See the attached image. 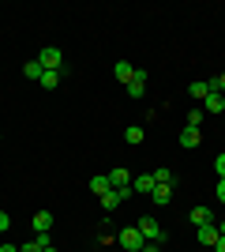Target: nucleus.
I'll use <instances>...</instances> for the list:
<instances>
[{"label": "nucleus", "instance_id": "nucleus-1", "mask_svg": "<svg viewBox=\"0 0 225 252\" xmlns=\"http://www.w3.org/2000/svg\"><path fill=\"white\" fill-rule=\"evenodd\" d=\"M117 245H120L124 252H139L143 245H147V237L139 233V226H124V230L117 233Z\"/></svg>", "mask_w": 225, "mask_h": 252}, {"label": "nucleus", "instance_id": "nucleus-2", "mask_svg": "<svg viewBox=\"0 0 225 252\" xmlns=\"http://www.w3.org/2000/svg\"><path fill=\"white\" fill-rule=\"evenodd\" d=\"M135 226H139V233H143V237H147L150 245H161V237H165V230H161V222L154 219V215H143V219L135 222Z\"/></svg>", "mask_w": 225, "mask_h": 252}, {"label": "nucleus", "instance_id": "nucleus-3", "mask_svg": "<svg viewBox=\"0 0 225 252\" xmlns=\"http://www.w3.org/2000/svg\"><path fill=\"white\" fill-rule=\"evenodd\" d=\"M38 64H42L45 72H64V53L56 49V45H45V49L38 53Z\"/></svg>", "mask_w": 225, "mask_h": 252}, {"label": "nucleus", "instance_id": "nucleus-4", "mask_svg": "<svg viewBox=\"0 0 225 252\" xmlns=\"http://www.w3.org/2000/svg\"><path fill=\"white\" fill-rule=\"evenodd\" d=\"M199 143H203V132H199V128H192V125H184V132H180V147H184V151H195Z\"/></svg>", "mask_w": 225, "mask_h": 252}, {"label": "nucleus", "instance_id": "nucleus-5", "mask_svg": "<svg viewBox=\"0 0 225 252\" xmlns=\"http://www.w3.org/2000/svg\"><path fill=\"white\" fill-rule=\"evenodd\" d=\"M109 185H113L117 192H128V189H131V173H128L124 166H117L113 173H109Z\"/></svg>", "mask_w": 225, "mask_h": 252}, {"label": "nucleus", "instance_id": "nucleus-6", "mask_svg": "<svg viewBox=\"0 0 225 252\" xmlns=\"http://www.w3.org/2000/svg\"><path fill=\"white\" fill-rule=\"evenodd\" d=\"M128 196H131V189H128V192H117V189H113V192H105V196H101V207H105L109 215H113V211H117L120 203L128 200Z\"/></svg>", "mask_w": 225, "mask_h": 252}, {"label": "nucleus", "instance_id": "nucleus-7", "mask_svg": "<svg viewBox=\"0 0 225 252\" xmlns=\"http://www.w3.org/2000/svg\"><path fill=\"white\" fill-rule=\"evenodd\" d=\"M195 237H199V245H203V249H214L222 233H218V226H199V230H195Z\"/></svg>", "mask_w": 225, "mask_h": 252}, {"label": "nucleus", "instance_id": "nucleus-8", "mask_svg": "<svg viewBox=\"0 0 225 252\" xmlns=\"http://www.w3.org/2000/svg\"><path fill=\"white\" fill-rule=\"evenodd\" d=\"M158 189V181H154V173H139V177H131V192H154Z\"/></svg>", "mask_w": 225, "mask_h": 252}, {"label": "nucleus", "instance_id": "nucleus-9", "mask_svg": "<svg viewBox=\"0 0 225 252\" xmlns=\"http://www.w3.org/2000/svg\"><path fill=\"white\" fill-rule=\"evenodd\" d=\"M143 91H147V72L135 68V75H131V83H128V98H143Z\"/></svg>", "mask_w": 225, "mask_h": 252}, {"label": "nucleus", "instance_id": "nucleus-10", "mask_svg": "<svg viewBox=\"0 0 225 252\" xmlns=\"http://www.w3.org/2000/svg\"><path fill=\"white\" fill-rule=\"evenodd\" d=\"M203 109H206V113H225V94L210 91V94L203 98Z\"/></svg>", "mask_w": 225, "mask_h": 252}, {"label": "nucleus", "instance_id": "nucleus-11", "mask_svg": "<svg viewBox=\"0 0 225 252\" xmlns=\"http://www.w3.org/2000/svg\"><path fill=\"white\" fill-rule=\"evenodd\" d=\"M30 226H34V233H49L53 230V215H49V211H38Z\"/></svg>", "mask_w": 225, "mask_h": 252}, {"label": "nucleus", "instance_id": "nucleus-12", "mask_svg": "<svg viewBox=\"0 0 225 252\" xmlns=\"http://www.w3.org/2000/svg\"><path fill=\"white\" fill-rule=\"evenodd\" d=\"M192 222H195V230H199V226H214L210 207H192Z\"/></svg>", "mask_w": 225, "mask_h": 252}, {"label": "nucleus", "instance_id": "nucleus-13", "mask_svg": "<svg viewBox=\"0 0 225 252\" xmlns=\"http://www.w3.org/2000/svg\"><path fill=\"white\" fill-rule=\"evenodd\" d=\"M113 75H117L120 83L128 87V83H131V75H135V68H131V64H128V61H117V64H113Z\"/></svg>", "mask_w": 225, "mask_h": 252}, {"label": "nucleus", "instance_id": "nucleus-14", "mask_svg": "<svg viewBox=\"0 0 225 252\" xmlns=\"http://www.w3.org/2000/svg\"><path fill=\"white\" fill-rule=\"evenodd\" d=\"M150 200L158 203V207H165V203H169V200H173V185H158V189L150 192Z\"/></svg>", "mask_w": 225, "mask_h": 252}, {"label": "nucleus", "instance_id": "nucleus-15", "mask_svg": "<svg viewBox=\"0 0 225 252\" xmlns=\"http://www.w3.org/2000/svg\"><path fill=\"white\" fill-rule=\"evenodd\" d=\"M210 91H214V87H210V79H195V83L188 87V94H192V98H206Z\"/></svg>", "mask_w": 225, "mask_h": 252}, {"label": "nucleus", "instance_id": "nucleus-16", "mask_svg": "<svg viewBox=\"0 0 225 252\" xmlns=\"http://www.w3.org/2000/svg\"><path fill=\"white\" fill-rule=\"evenodd\" d=\"M90 192H98V200H101L105 192H113V185H109V177H90Z\"/></svg>", "mask_w": 225, "mask_h": 252}, {"label": "nucleus", "instance_id": "nucleus-17", "mask_svg": "<svg viewBox=\"0 0 225 252\" xmlns=\"http://www.w3.org/2000/svg\"><path fill=\"white\" fill-rule=\"evenodd\" d=\"M60 75H64V72H45L42 79H38V83H42L45 91H56V87H60Z\"/></svg>", "mask_w": 225, "mask_h": 252}, {"label": "nucleus", "instance_id": "nucleus-18", "mask_svg": "<svg viewBox=\"0 0 225 252\" xmlns=\"http://www.w3.org/2000/svg\"><path fill=\"white\" fill-rule=\"evenodd\" d=\"M23 75H26V79H42L45 75V68L38 61H30V64H23Z\"/></svg>", "mask_w": 225, "mask_h": 252}, {"label": "nucleus", "instance_id": "nucleus-19", "mask_svg": "<svg viewBox=\"0 0 225 252\" xmlns=\"http://www.w3.org/2000/svg\"><path fill=\"white\" fill-rule=\"evenodd\" d=\"M124 139H128L131 147H139V143H143V128H139V125H131V128H124Z\"/></svg>", "mask_w": 225, "mask_h": 252}, {"label": "nucleus", "instance_id": "nucleus-20", "mask_svg": "<svg viewBox=\"0 0 225 252\" xmlns=\"http://www.w3.org/2000/svg\"><path fill=\"white\" fill-rule=\"evenodd\" d=\"M154 181H158V185H173V169H154Z\"/></svg>", "mask_w": 225, "mask_h": 252}, {"label": "nucleus", "instance_id": "nucleus-21", "mask_svg": "<svg viewBox=\"0 0 225 252\" xmlns=\"http://www.w3.org/2000/svg\"><path fill=\"white\" fill-rule=\"evenodd\" d=\"M188 125H192V128L203 125V109H192V113H188Z\"/></svg>", "mask_w": 225, "mask_h": 252}, {"label": "nucleus", "instance_id": "nucleus-22", "mask_svg": "<svg viewBox=\"0 0 225 252\" xmlns=\"http://www.w3.org/2000/svg\"><path fill=\"white\" fill-rule=\"evenodd\" d=\"M34 241L42 245V249H53V233H38V237H34Z\"/></svg>", "mask_w": 225, "mask_h": 252}, {"label": "nucleus", "instance_id": "nucleus-23", "mask_svg": "<svg viewBox=\"0 0 225 252\" xmlns=\"http://www.w3.org/2000/svg\"><path fill=\"white\" fill-rule=\"evenodd\" d=\"M214 169H218V181H225V155L214 158Z\"/></svg>", "mask_w": 225, "mask_h": 252}, {"label": "nucleus", "instance_id": "nucleus-24", "mask_svg": "<svg viewBox=\"0 0 225 252\" xmlns=\"http://www.w3.org/2000/svg\"><path fill=\"white\" fill-rule=\"evenodd\" d=\"M210 87H214L218 94H225V72H222V75H218V79H210Z\"/></svg>", "mask_w": 225, "mask_h": 252}, {"label": "nucleus", "instance_id": "nucleus-25", "mask_svg": "<svg viewBox=\"0 0 225 252\" xmlns=\"http://www.w3.org/2000/svg\"><path fill=\"white\" fill-rule=\"evenodd\" d=\"M19 252H42V245H38V241H26V245H23Z\"/></svg>", "mask_w": 225, "mask_h": 252}, {"label": "nucleus", "instance_id": "nucleus-26", "mask_svg": "<svg viewBox=\"0 0 225 252\" xmlns=\"http://www.w3.org/2000/svg\"><path fill=\"white\" fill-rule=\"evenodd\" d=\"M8 226H11V219H8V211H0V233L8 230Z\"/></svg>", "mask_w": 225, "mask_h": 252}, {"label": "nucleus", "instance_id": "nucleus-27", "mask_svg": "<svg viewBox=\"0 0 225 252\" xmlns=\"http://www.w3.org/2000/svg\"><path fill=\"white\" fill-rule=\"evenodd\" d=\"M139 252H161V245H150V241H147V245H143Z\"/></svg>", "mask_w": 225, "mask_h": 252}, {"label": "nucleus", "instance_id": "nucleus-28", "mask_svg": "<svg viewBox=\"0 0 225 252\" xmlns=\"http://www.w3.org/2000/svg\"><path fill=\"white\" fill-rule=\"evenodd\" d=\"M218 200L225 203V181H218Z\"/></svg>", "mask_w": 225, "mask_h": 252}, {"label": "nucleus", "instance_id": "nucleus-29", "mask_svg": "<svg viewBox=\"0 0 225 252\" xmlns=\"http://www.w3.org/2000/svg\"><path fill=\"white\" fill-rule=\"evenodd\" d=\"M0 252H19V245H0Z\"/></svg>", "mask_w": 225, "mask_h": 252}, {"label": "nucleus", "instance_id": "nucleus-30", "mask_svg": "<svg viewBox=\"0 0 225 252\" xmlns=\"http://www.w3.org/2000/svg\"><path fill=\"white\" fill-rule=\"evenodd\" d=\"M214 252H225V237H218V245H214Z\"/></svg>", "mask_w": 225, "mask_h": 252}, {"label": "nucleus", "instance_id": "nucleus-31", "mask_svg": "<svg viewBox=\"0 0 225 252\" xmlns=\"http://www.w3.org/2000/svg\"><path fill=\"white\" fill-rule=\"evenodd\" d=\"M218 233H222V237H225V219H222V222H218Z\"/></svg>", "mask_w": 225, "mask_h": 252}, {"label": "nucleus", "instance_id": "nucleus-32", "mask_svg": "<svg viewBox=\"0 0 225 252\" xmlns=\"http://www.w3.org/2000/svg\"><path fill=\"white\" fill-rule=\"evenodd\" d=\"M42 252H56V249H42Z\"/></svg>", "mask_w": 225, "mask_h": 252}]
</instances>
